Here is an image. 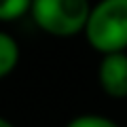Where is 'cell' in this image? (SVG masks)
<instances>
[{"mask_svg":"<svg viewBox=\"0 0 127 127\" xmlns=\"http://www.w3.org/2000/svg\"><path fill=\"white\" fill-rule=\"evenodd\" d=\"M83 34L100 55L127 51V0H97L91 4Z\"/></svg>","mask_w":127,"mask_h":127,"instance_id":"cell-1","label":"cell"},{"mask_svg":"<svg viewBox=\"0 0 127 127\" xmlns=\"http://www.w3.org/2000/svg\"><path fill=\"white\" fill-rule=\"evenodd\" d=\"M91 11V0H32L30 17L45 34L70 38L83 34Z\"/></svg>","mask_w":127,"mask_h":127,"instance_id":"cell-2","label":"cell"},{"mask_svg":"<svg viewBox=\"0 0 127 127\" xmlns=\"http://www.w3.org/2000/svg\"><path fill=\"white\" fill-rule=\"evenodd\" d=\"M97 85L110 100H127V51L102 55L97 64Z\"/></svg>","mask_w":127,"mask_h":127,"instance_id":"cell-3","label":"cell"},{"mask_svg":"<svg viewBox=\"0 0 127 127\" xmlns=\"http://www.w3.org/2000/svg\"><path fill=\"white\" fill-rule=\"evenodd\" d=\"M19 57H21V51H19V42L15 40V36L0 30V81L6 78L17 68Z\"/></svg>","mask_w":127,"mask_h":127,"instance_id":"cell-4","label":"cell"},{"mask_svg":"<svg viewBox=\"0 0 127 127\" xmlns=\"http://www.w3.org/2000/svg\"><path fill=\"white\" fill-rule=\"evenodd\" d=\"M32 0H0V23H11L30 15Z\"/></svg>","mask_w":127,"mask_h":127,"instance_id":"cell-5","label":"cell"},{"mask_svg":"<svg viewBox=\"0 0 127 127\" xmlns=\"http://www.w3.org/2000/svg\"><path fill=\"white\" fill-rule=\"evenodd\" d=\"M66 127H121L117 121L104 117V114H93V112H87V114H78V117L70 119L66 123Z\"/></svg>","mask_w":127,"mask_h":127,"instance_id":"cell-6","label":"cell"},{"mask_svg":"<svg viewBox=\"0 0 127 127\" xmlns=\"http://www.w3.org/2000/svg\"><path fill=\"white\" fill-rule=\"evenodd\" d=\"M0 127H15L13 123L9 121V119H4V117H0Z\"/></svg>","mask_w":127,"mask_h":127,"instance_id":"cell-7","label":"cell"}]
</instances>
